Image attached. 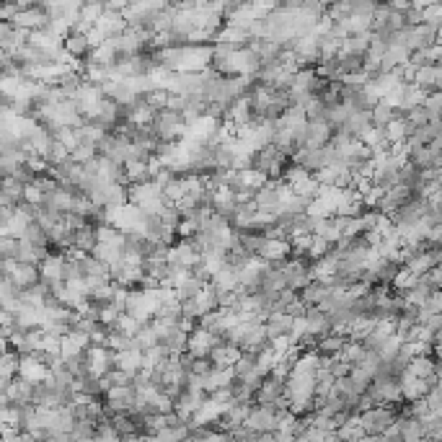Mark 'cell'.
Segmentation results:
<instances>
[{"mask_svg": "<svg viewBox=\"0 0 442 442\" xmlns=\"http://www.w3.org/2000/svg\"><path fill=\"white\" fill-rule=\"evenodd\" d=\"M150 132H153V137L158 143H178L186 135V122L178 112L163 109V112H158L153 117Z\"/></svg>", "mask_w": 442, "mask_h": 442, "instance_id": "6da1fadb", "label": "cell"}, {"mask_svg": "<svg viewBox=\"0 0 442 442\" xmlns=\"http://www.w3.org/2000/svg\"><path fill=\"white\" fill-rule=\"evenodd\" d=\"M287 161L290 158H285L274 145H266V148H261V150L251 155V169L264 174L266 181H280L285 169H287Z\"/></svg>", "mask_w": 442, "mask_h": 442, "instance_id": "7a4b0ae2", "label": "cell"}, {"mask_svg": "<svg viewBox=\"0 0 442 442\" xmlns=\"http://www.w3.org/2000/svg\"><path fill=\"white\" fill-rule=\"evenodd\" d=\"M143 223H145V217L140 215V209H137L135 204H129V202H124L119 207L106 209V226L114 228V230L122 235L140 233V230H143Z\"/></svg>", "mask_w": 442, "mask_h": 442, "instance_id": "3957f363", "label": "cell"}, {"mask_svg": "<svg viewBox=\"0 0 442 442\" xmlns=\"http://www.w3.org/2000/svg\"><path fill=\"white\" fill-rule=\"evenodd\" d=\"M396 417H398V406H375V409L360 414V427L368 437H375V434L386 432L396 422Z\"/></svg>", "mask_w": 442, "mask_h": 442, "instance_id": "277c9868", "label": "cell"}, {"mask_svg": "<svg viewBox=\"0 0 442 442\" xmlns=\"http://www.w3.org/2000/svg\"><path fill=\"white\" fill-rule=\"evenodd\" d=\"M277 269L285 277V287L292 290V292L303 290L311 282V264H308L306 259H287V261L277 264Z\"/></svg>", "mask_w": 442, "mask_h": 442, "instance_id": "5b68a950", "label": "cell"}, {"mask_svg": "<svg viewBox=\"0 0 442 442\" xmlns=\"http://www.w3.org/2000/svg\"><path fill=\"white\" fill-rule=\"evenodd\" d=\"M49 24V16L47 11H44V6H26V3H21V11L16 13V18L11 21V26L13 29H18V32H39V29H44V26Z\"/></svg>", "mask_w": 442, "mask_h": 442, "instance_id": "8992f818", "label": "cell"}, {"mask_svg": "<svg viewBox=\"0 0 442 442\" xmlns=\"http://www.w3.org/2000/svg\"><path fill=\"white\" fill-rule=\"evenodd\" d=\"M72 104H75V109H78V114H81L83 119L91 122L96 117L98 109H101V104H104V93H101L98 86L81 83V89H78V93L72 98Z\"/></svg>", "mask_w": 442, "mask_h": 442, "instance_id": "52a82bcc", "label": "cell"}, {"mask_svg": "<svg viewBox=\"0 0 442 442\" xmlns=\"http://www.w3.org/2000/svg\"><path fill=\"white\" fill-rule=\"evenodd\" d=\"M220 344V339L207 329H200V326H194V331L186 337V354L192 357V360H209V352Z\"/></svg>", "mask_w": 442, "mask_h": 442, "instance_id": "ba28073f", "label": "cell"}, {"mask_svg": "<svg viewBox=\"0 0 442 442\" xmlns=\"http://www.w3.org/2000/svg\"><path fill=\"white\" fill-rule=\"evenodd\" d=\"M114 352H109L106 346H93L91 344L86 349V375L91 378H106V372L114 370Z\"/></svg>", "mask_w": 442, "mask_h": 442, "instance_id": "9c48e42d", "label": "cell"}, {"mask_svg": "<svg viewBox=\"0 0 442 442\" xmlns=\"http://www.w3.org/2000/svg\"><path fill=\"white\" fill-rule=\"evenodd\" d=\"M409 83L414 86V89L422 91L424 96H429V93H440L442 67L440 65H424V67H417V70H411Z\"/></svg>", "mask_w": 442, "mask_h": 442, "instance_id": "30bf717a", "label": "cell"}, {"mask_svg": "<svg viewBox=\"0 0 442 442\" xmlns=\"http://www.w3.org/2000/svg\"><path fill=\"white\" fill-rule=\"evenodd\" d=\"M200 261V251L194 249L192 241H178L174 246H169L166 251V264L169 266H178V269H186V272H192L194 266Z\"/></svg>", "mask_w": 442, "mask_h": 442, "instance_id": "8fae6325", "label": "cell"}, {"mask_svg": "<svg viewBox=\"0 0 442 442\" xmlns=\"http://www.w3.org/2000/svg\"><path fill=\"white\" fill-rule=\"evenodd\" d=\"M440 264H442V251H440V246H434V249L409 254L406 261H403V269H409L414 277H424L432 266H440Z\"/></svg>", "mask_w": 442, "mask_h": 442, "instance_id": "7c38bea8", "label": "cell"}, {"mask_svg": "<svg viewBox=\"0 0 442 442\" xmlns=\"http://www.w3.org/2000/svg\"><path fill=\"white\" fill-rule=\"evenodd\" d=\"M104 406L114 414H127L135 409V388L132 386H112L106 388Z\"/></svg>", "mask_w": 442, "mask_h": 442, "instance_id": "4fadbf2b", "label": "cell"}, {"mask_svg": "<svg viewBox=\"0 0 442 442\" xmlns=\"http://www.w3.org/2000/svg\"><path fill=\"white\" fill-rule=\"evenodd\" d=\"M243 427H249L251 432L264 434V432H274L277 429V411L272 406H251L249 417L243 422Z\"/></svg>", "mask_w": 442, "mask_h": 442, "instance_id": "5bb4252c", "label": "cell"}, {"mask_svg": "<svg viewBox=\"0 0 442 442\" xmlns=\"http://www.w3.org/2000/svg\"><path fill=\"white\" fill-rule=\"evenodd\" d=\"M16 378L26 380L29 386H39L49 380V368L41 360H37L34 354L29 357H18V375Z\"/></svg>", "mask_w": 442, "mask_h": 442, "instance_id": "9a60e30c", "label": "cell"}, {"mask_svg": "<svg viewBox=\"0 0 442 442\" xmlns=\"http://www.w3.org/2000/svg\"><path fill=\"white\" fill-rule=\"evenodd\" d=\"M280 398H285V380L274 378V375L261 378L256 394H254V403L256 406H272L274 409V403L280 401Z\"/></svg>", "mask_w": 442, "mask_h": 442, "instance_id": "2e32d148", "label": "cell"}, {"mask_svg": "<svg viewBox=\"0 0 442 442\" xmlns=\"http://www.w3.org/2000/svg\"><path fill=\"white\" fill-rule=\"evenodd\" d=\"M91 346V339L86 334L78 331H67L65 337H60V360H72V357H81L86 354V349Z\"/></svg>", "mask_w": 442, "mask_h": 442, "instance_id": "e0dca14e", "label": "cell"}, {"mask_svg": "<svg viewBox=\"0 0 442 442\" xmlns=\"http://www.w3.org/2000/svg\"><path fill=\"white\" fill-rule=\"evenodd\" d=\"M334 129L326 119H306V145L303 148H323L331 143Z\"/></svg>", "mask_w": 442, "mask_h": 442, "instance_id": "ac0fdd59", "label": "cell"}, {"mask_svg": "<svg viewBox=\"0 0 442 442\" xmlns=\"http://www.w3.org/2000/svg\"><path fill=\"white\" fill-rule=\"evenodd\" d=\"M114 370H122L127 375H137L143 370V349L140 346H132V349H122V352H114Z\"/></svg>", "mask_w": 442, "mask_h": 442, "instance_id": "d6986e66", "label": "cell"}, {"mask_svg": "<svg viewBox=\"0 0 442 442\" xmlns=\"http://www.w3.org/2000/svg\"><path fill=\"white\" fill-rule=\"evenodd\" d=\"M256 256L264 259L266 264H282L290 259V243L285 238H266Z\"/></svg>", "mask_w": 442, "mask_h": 442, "instance_id": "ffe728a7", "label": "cell"}, {"mask_svg": "<svg viewBox=\"0 0 442 442\" xmlns=\"http://www.w3.org/2000/svg\"><path fill=\"white\" fill-rule=\"evenodd\" d=\"M241 349L233 344H226V342H220V344L209 352V362H212V368H223V370H233V365L241 360Z\"/></svg>", "mask_w": 442, "mask_h": 442, "instance_id": "44dd1931", "label": "cell"}, {"mask_svg": "<svg viewBox=\"0 0 442 442\" xmlns=\"http://www.w3.org/2000/svg\"><path fill=\"white\" fill-rule=\"evenodd\" d=\"M63 264H65L63 254H47V256L41 259V264L37 266L39 269V280L47 287L55 285V282H63Z\"/></svg>", "mask_w": 442, "mask_h": 442, "instance_id": "7402d4cb", "label": "cell"}, {"mask_svg": "<svg viewBox=\"0 0 442 442\" xmlns=\"http://www.w3.org/2000/svg\"><path fill=\"white\" fill-rule=\"evenodd\" d=\"M209 285L215 290V295H228V292H235L238 290V274H235L233 266H223V269H217L212 277H209Z\"/></svg>", "mask_w": 442, "mask_h": 442, "instance_id": "603a6c76", "label": "cell"}, {"mask_svg": "<svg viewBox=\"0 0 442 442\" xmlns=\"http://www.w3.org/2000/svg\"><path fill=\"white\" fill-rule=\"evenodd\" d=\"M306 329H308V337H313L316 342L323 337H329L331 334V323L326 318V313H321L318 308H306Z\"/></svg>", "mask_w": 442, "mask_h": 442, "instance_id": "cb8c5ba5", "label": "cell"}, {"mask_svg": "<svg viewBox=\"0 0 442 442\" xmlns=\"http://www.w3.org/2000/svg\"><path fill=\"white\" fill-rule=\"evenodd\" d=\"M93 29H98V32L104 34V39H114V37H119L124 29H127V21H124V16L122 13H112V11H104L101 16H98L96 26Z\"/></svg>", "mask_w": 442, "mask_h": 442, "instance_id": "d4e9b609", "label": "cell"}, {"mask_svg": "<svg viewBox=\"0 0 442 442\" xmlns=\"http://www.w3.org/2000/svg\"><path fill=\"white\" fill-rule=\"evenodd\" d=\"M329 292H331V285H323V282H316L311 280L306 285V287L300 290V303L306 308H318L323 303V300L329 298Z\"/></svg>", "mask_w": 442, "mask_h": 442, "instance_id": "484cf974", "label": "cell"}, {"mask_svg": "<svg viewBox=\"0 0 442 442\" xmlns=\"http://www.w3.org/2000/svg\"><path fill=\"white\" fill-rule=\"evenodd\" d=\"M6 396H8L11 406H18V409H24V406H32L34 386H29L26 380L16 378V380H11V383H8V388H6Z\"/></svg>", "mask_w": 442, "mask_h": 442, "instance_id": "4316f807", "label": "cell"}, {"mask_svg": "<svg viewBox=\"0 0 442 442\" xmlns=\"http://www.w3.org/2000/svg\"><path fill=\"white\" fill-rule=\"evenodd\" d=\"M235 383L233 370H223V368H212L207 378H202V391L204 394H215L220 388H230Z\"/></svg>", "mask_w": 442, "mask_h": 442, "instance_id": "83f0119b", "label": "cell"}, {"mask_svg": "<svg viewBox=\"0 0 442 442\" xmlns=\"http://www.w3.org/2000/svg\"><path fill=\"white\" fill-rule=\"evenodd\" d=\"M96 249V228L93 226H83L81 230L72 233V251H78L83 256H91Z\"/></svg>", "mask_w": 442, "mask_h": 442, "instance_id": "f1b7e54d", "label": "cell"}, {"mask_svg": "<svg viewBox=\"0 0 442 442\" xmlns=\"http://www.w3.org/2000/svg\"><path fill=\"white\" fill-rule=\"evenodd\" d=\"M63 49L72 60H81V57H89L91 55V44L86 39V34L81 32H70L67 37L63 39Z\"/></svg>", "mask_w": 442, "mask_h": 442, "instance_id": "f546056e", "label": "cell"}, {"mask_svg": "<svg viewBox=\"0 0 442 442\" xmlns=\"http://www.w3.org/2000/svg\"><path fill=\"white\" fill-rule=\"evenodd\" d=\"M104 13V6L101 3H91V6H81V13H78V21H75V29L72 32H91L93 26H96L98 16Z\"/></svg>", "mask_w": 442, "mask_h": 442, "instance_id": "4dcf8cb0", "label": "cell"}, {"mask_svg": "<svg viewBox=\"0 0 442 442\" xmlns=\"http://www.w3.org/2000/svg\"><path fill=\"white\" fill-rule=\"evenodd\" d=\"M290 323H292V316L287 313H269L264 318V331H266V339H274V337H287L290 331Z\"/></svg>", "mask_w": 442, "mask_h": 442, "instance_id": "1f68e13d", "label": "cell"}, {"mask_svg": "<svg viewBox=\"0 0 442 442\" xmlns=\"http://www.w3.org/2000/svg\"><path fill=\"white\" fill-rule=\"evenodd\" d=\"M383 137H386L388 145L403 143V140L409 137V124H406V119H403L401 114H396L394 119H391L386 127H383Z\"/></svg>", "mask_w": 442, "mask_h": 442, "instance_id": "d6a6232c", "label": "cell"}, {"mask_svg": "<svg viewBox=\"0 0 442 442\" xmlns=\"http://www.w3.org/2000/svg\"><path fill=\"white\" fill-rule=\"evenodd\" d=\"M122 174H124V181L129 186L132 184H143V181H150V174H148V161H127L122 166Z\"/></svg>", "mask_w": 442, "mask_h": 442, "instance_id": "836d02e7", "label": "cell"}, {"mask_svg": "<svg viewBox=\"0 0 442 442\" xmlns=\"http://www.w3.org/2000/svg\"><path fill=\"white\" fill-rule=\"evenodd\" d=\"M365 357H368L365 346H362L360 342H349V339H346L344 346H342V352H339V360L346 362L349 368H357V365H362V362H365Z\"/></svg>", "mask_w": 442, "mask_h": 442, "instance_id": "e575fe53", "label": "cell"}, {"mask_svg": "<svg viewBox=\"0 0 442 442\" xmlns=\"http://www.w3.org/2000/svg\"><path fill=\"white\" fill-rule=\"evenodd\" d=\"M334 434H337L339 440H344V442H360L362 437H365V432H362V427H360V417H357V414H352V417L346 419L344 424L339 427Z\"/></svg>", "mask_w": 442, "mask_h": 442, "instance_id": "d590c367", "label": "cell"}, {"mask_svg": "<svg viewBox=\"0 0 442 442\" xmlns=\"http://www.w3.org/2000/svg\"><path fill=\"white\" fill-rule=\"evenodd\" d=\"M189 434H192V429H189L186 424H174V427L161 429V432L150 434V440L153 442H184Z\"/></svg>", "mask_w": 442, "mask_h": 442, "instance_id": "8d00e7d4", "label": "cell"}, {"mask_svg": "<svg viewBox=\"0 0 442 442\" xmlns=\"http://www.w3.org/2000/svg\"><path fill=\"white\" fill-rule=\"evenodd\" d=\"M18 375V354L16 352H3L0 354V383H11Z\"/></svg>", "mask_w": 442, "mask_h": 442, "instance_id": "74e56055", "label": "cell"}, {"mask_svg": "<svg viewBox=\"0 0 442 442\" xmlns=\"http://www.w3.org/2000/svg\"><path fill=\"white\" fill-rule=\"evenodd\" d=\"M96 422H89V419H75V424L70 429V442H89L96 437Z\"/></svg>", "mask_w": 442, "mask_h": 442, "instance_id": "f35d334b", "label": "cell"}, {"mask_svg": "<svg viewBox=\"0 0 442 442\" xmlns=\"http://www.w3.org/2000/svg\"><path fill=\"white\" fill-rule=\"evenodd\" d=\"M360 143L370 150V153H375V150H386L388 143L386 137H383V127H368L365 132H362Z\"/></svg>", "mask_w": 442, "mask_h": 442, "instance_id": "ab89813d", "label": "cell"}, {"mask_svg": "<svg viewBox=\"0 0 442 442\" xmlns=\"http://www.w3.org/2000/svg\"><path fill=\"white\" fill-rule=\"evenodd\" d=\"M166 360H169V354H166V349L161 344L143 349V370H158Z\"/></svg>", "mask_w": 442, "mask_h": 442, "instance_id": "60d3db41", "label": "cell"}, {"mask_svg": "<svg viewBox=\"0 0 442 442\" xmlns=\"http://www.w3.org/2000/svg\"><path fill=\"white\" fill-rule=\"evenodd\" d=\"M21 241L24 243H29V246H34V249H49V238H47V233L41 230L37 223H29V228L24 230V235H21Z\"/></svg>", "mask_w": 442, "mask_h": 442, "instance_id": "b9f144b4", "label": "cell"}, {"mask_svg": "<svg viewBox=\"0 0 442 442\" xmlns=\"http://www.w3.org/2000/svg\"><path fill=\"white\" fill-rule=\"evenodd\" d=\"M422 16V24L432 26V29H440L442 26V3H427L424 8L419 11Z\"/></svg>", "mask_w": 442, "mask_h": 442, "instance_id": "7bdbcfd3", "label": "cell"}, {"mask_svg": "<svg viewBox=\"0 0 442 442\" xmlns=\"http://www.w3.org/2000/svg\"><path fill=\"white\" fill-rule=\"evenodd\" d=\"M419 282V277H414V274L409 272V269H403V266H398V272L394 274V280H391V287L398 290V295L401 292H406V290H411L414 285Z\"/></svg>", "mask_w": 442, "mask_h": 442, "instance_id": "ee69618b", "label": "cell"}, {"mask_svg": "<svg viewBox=\"0 0 442 442\" xmlns=\"http://www.w3.org/2000/svg\"><path fill=\"white\" fill-rule=\"evenodd\" d=\"M202 285L204 282L200 280V277H194V274H189V280L184 282V285H178L176 287V298H178V303H184V300H192L197 292L202 290Z\"/></svg>", "mask_w": 442, "mask_h": 442, "instance_id": "f6af8a7d", "label": "cell"}, {"mask_svg": "<svg viewBox=\"0 0 442 442\" xmlns=\"http://www.w3.org/2000/svg\"><path fill=\"white\" fill-rule=\"evenodd\" d=\"M396 112L391 109V106H386L383 101H378V104L370 109V122H372V127H386L388 122L394 119Z\"/></svg>", "mask_w": 442, "mask_h": 442, "instance_id": "bcb514c9", "label": "cell"}, {"mask_svg": "<svg viewBox=\"0 0 442 442\" xmlns=\"http://www.w3.org/2000/svg\"><path fill=\"white\" fill-rule=\"evenodd\" d=\"M329 254H331L329 243L321 241V238H316V235H311V243H308V251H306L308 261L313 264V261H318V259H323V256H329Z\"/></svg>", "mask_w": 442, "mask_h": 442, "instance_id": "7dc6e473", "label": "cell"}, {"mask_svg": "<svg viewBox=\"0 0 442 442\" xmlns=\"http://www.w3.org/2000/svg\"><path fill=\"white\" fill-rule=\"evenodd\" d=\"M114 331H119L122 337H127V339H135V334L140 331V323H137L132 316L119 313V318H117V323H114Z\"/></svg>", "mask_w": 442, "mask_h": 442, "instance_id": "c3c4849f", "label": "cell"}, {"mask_svg": "<svg viewBox=\"0 0 442 442\" xmlns=\"http://www.w3.org/2000/svg\"><path fill=\"white\" fill-rule=\"evenodd\" d=\"M143 101H145L148 106H150V109H153L155 114H158V112H163V109L169 106V93H166V91L153 89V91H148V93H145Z\"/></svg>", "mask_w": 442, "mask_h": 442, "instance_id": "681fc988", "label": "cell"}, {"mask_svg": "<svg viewBox=\"0 0 442 442\" xmlns=\"http://www.w3.org/2000/svg\"><path fill=\"white\" fill-rule=\"evenodd\" d=\"M135 342L140 349H150V346L158 344V337H155V331L150 329V323H145V326H140V331L135 334Z\"/></svg>", "mask_w": 442, "mask_h": 442, "instance_id": "f907efd6", "label": "cell"}, {"mask_svg": "<svg viewBox=\"0 0 442 442\" xmlns=\"http://www.w3.org/2000/svg\"><path fill=\"white\" fill-rule=\"evenodd\" d=\"M424 401H427V406H429V414H432V417H440L442 414V391H440V386L429 388L427 396H424Z\"/></svg>", "mask_w": 442, "mask_h": 442, "instance_id": "816d5d0a", "label": "cell"}, {"mask_svg": "<svg viewBox=\"0 0 442 442\" xmlns=\"http://www.w3.org/2000/svg\"><path fill=\"white\" fill-rule=\"evenodd\" d=\"M422 311H424V313H429V316H440V311H442V295H440V290H432V292H429V298L424 300Z\"/></svg>", "mask_w": 442, "mask_h": 442, "instance_id": "f5cc1de1", "label": "cell"}, {"mask_svg": "<svg viewBox=\"0 0 442 442\" xmlns=\"http://www.w3.org/2000/svg\"><path fill=\"white\" fill-rule=\"evenodd\" d=\"M209 372H212V362L209 360H192L189 375H194V378H207Z\"/></svg>", "mask_w": 442, "mask_h": 442, "instance_id": "db71d44e", "label": "cell"}, {"mask_svg": "<svg viewBox=\"0 0 442 442\" xmlns=\"http://www.w3.org/2000/svg\"><path fill=\"white\" fill-rule=\"evenodd\" d=\"M422 282H424L429 290H440V285H442V266H432V269H429V272L422 277Z\"/></svg>", "mask_w": 442, "mask_h": 442, "instance_id": "11a10c76", "label": "cell"}, {"mask_svg": "<svg viewBox=\"0 0 442 442\" xmlns=\"http://www.w3.org/2000/svg\"><path fill=\"white\" fill-rule=\"evenodd\" d=\"M0 442H29L24 432H18V429H3L0 432Z\"/></svg>", "mask_w": 442, "mask_h": 442, "instance_id": "9f6ffc18", "label": "cell"}, {"mask_svg": "<svg viewBox=\"0 0 442 442\" xmlns=\"http://www.w3.org/2000/svg\"><path fill=\"white\" fill-rule=\"evenodd\" d=\"M380 442H401V432H398V424H396V422L380 434Z\"/></svg>", "mask_w": 442, "mask_h": 442, "instance_id": "6f0895ef", "label": "cell"}]
</instances>
